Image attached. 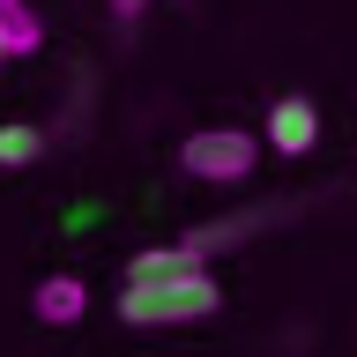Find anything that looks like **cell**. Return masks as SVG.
<instances>
[{
    "label": "cell",
    "mask_w": 357,
    "mask_h": 357,
    "mask_svg": "<svg viewBox=\"0 0 357 357\" xmlns=\"http://www.w3.org/2000/svg\"><path fill=\"white\" fill-rule=\"evenodd\" d=\"M223 312V283L208 268H186V275H127L119 283V320L127 328H194Z\"/></svg>",
    "instance_id": "obj_1"
},
{
    "label": "cell",
    "mask_w": 357,
    "mask_h": 357,
    "mask_svg": "<svg viewBox=\"0 0 357 357\" xmlns=\"http://www.w3.org/2000/svg\"><path fill=\"white\" fill-rule=\"evenodd\" d=\"M178 172L194 178V186H245V178L261 172V142L245 127H194L178 142Z\"/></svg>",
    "instance_id": "obj_2"
},
{
    "label": "cell",
    "mask_w": 357,
    "mask_h": 357,
    "mask_svg": "<svg viewBox=\"0 0 357 357\" xmlns=\"http://www.w3.org/2000/svg\"><path fill=\"white\" fill-rule=\"evenodd\" d=\"M312 142H320V112H312L305 97H275V105H268V149L275 156H305Z\"/></svg>",
    "instance_id": "obj_3"
},
{
    "label": "cell",
    "mask_w": 357,
    "mask_h": 357,
    "mask_svg": "<svg viewBox=\"0 0 357 357\" xmlns=\"http://www.w3.org/2000/svg\"><path fill=\"white\" fill-rule=\"evenodd\" d=\"M30 312H38L45 328H75V320L89 312V283L82 275H45V283L30 290Z\"/></svg>",
    "instance_id": "obj_4"
},
{
    "label": "cell",
    "mask_w": 357,
    "mask_h": 357,
    "mask_svg": "<svg viewBox=\"0 0 357 357\" xmlns=\"http://www.w3.org/2000/svg\"><path fill=\"white\" fill-rule=\"evenodd\" d=\"M0 45H8V60H30L45 45V15L30 0H0Z\"/></svg>",
    "instance_id": "obj_5"
},
{
    "label": "cell",
    "mask_w": 357,
    "mask_h": 357,
    "mask_svg": "<svg viewBox=\"0 0 357 357\" xmlns=\"http://www.w3.org/2000/svg\"><path fill=\"white\" fill-rule=\"evenodd\" d=\"M38 156H45V127L0 119V172H22V164H38Z\"/></svg>",
    "instance_id": "obj_6"
},
{
    "label": "cell",
    "mask_w": 357,
    "mask_h": 357,
    "mask_svg": "<svg viewBox=\"0 0 357 357\" xmlns=\"http://www.w3.org/2000/svg\"><path fill=\"white\" fill-rule=\"evenodd\" d=\"M142 8L149 0H112V22H142Z\"/></svg>",
    "instance_id": "obj_7"
},
{
    "label": "cell",
    "mask_w": 357,
    "mask_h": 357,
    "mask_svg": "<svg viewBox=\"0 0 357 357\" xmlns=\"http://www.w3.org/2000/svg\"><path fill=\"white\" fill-rule=\"evenodd\" d=\"M0 67H8V45H0Z\"/></svg>",
    "instance_id": "obj_8"
}]
</instances>
